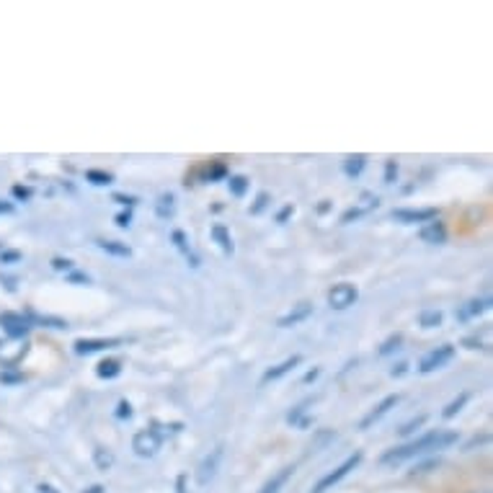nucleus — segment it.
I'll list each match as a JSON object with an SVG mask.
<instances>
[{
    "label": "nucleus",
    "instance_id": "nucleus-41",
    "mask_svg": "<svg viewBox=\"0 0 493 493\" xmlns=\"http://www.w3.org/2000/svg\"><path fill=\"white\" fill-rule=\"evenodd\" d=\"M70 281H85V284H88V277H83V274H70Z\"/></svg>",
    "mask_w": 493,
    "mask_h": 493
},
{
    "label": "nucleus",
    "instance_id": "nucleus-15",
    "mask_svg": "<svg viewBox=\"0 0 493 493\" xmlns=\"http://www.w3.org/2000/svg\"><path fill=\"white\" fill-rule=\"evenodd\" d=\"M155 214H158L161 220H170V217L176 214V196L173 194L158 196V202H155Z\"/></svg>",
    "mask_w": 493,
    "mask_h": 493
},
{
    "label": "nucleus",
    "instance_id": "nucleus-17",
    "mask_svg": "<svg viewBox=\"0 0 493 493\" xmlns=\"http://www.w3.org/2000/svg\"><path fill=\"white\" fill-rule=\"evenodd\" d=\"M292 473H295V468H284L281 473H277V476H274L272 480H269V483H266L258 493H279L281 488H284V483H287L289 478H292Z\"/></svg>",
    "mask_w": 493,
    "mask_h": 493
},
{
    "label": "nucleus",
    "instance_id": "nucleus-31",
    "mask_svg": "<svg viewBox=\"0 0 493 493\" xmlns=\"http://www.w3.org/2000/svg\"><path fill=\"white\" fill-rule=\"evenodd\" d=\"M307 403H310V400H307ZM307 403H300L297 409H295V411H292V413H289V416H287L289 424H292V426H297L300 416H302V413H305V411H307Z\"/></svg>",
    "mask_w": 493,
    "mask_h": 493
},
{
    "label": "nucleus",
    "instance_id": "nucleus-27",
    "mask_svg": "<svg viewBox=\"0 0 493 493\" xmlns=\"http://www.w3.org/2000/svg\"><path fill=\"white\" fill-rule=\"evenodd\" d=\"M426 418H429V416H426V413H421L418 418H413V421H409V424H403V426H400V436H409V434H413L418 426L426 424Z\"/></svg>",
    "mask_w": 493,
    "mask_h": 493
},
{
    "label": "nucleus",
    "instance_id": "nucleus-11",
    "mask_svg": "<svg viewBox=\"0 0 493 493\" xmlns=\"http://www.w3.org/2000/svg\"><path fill=\"white\" fill-rule=\"evenodd\" d=\"M418 235L424 243H432V246H442L444 240H447V228H444V222L439 220H432L426 222L424 228L418 230Z\"/></svg>",
    "mask_w": 493,
    "mask_h": 493
},
{
    "label": "nucleus",
    "instance_id": "nucleus-42",
    "mask_svg": "<svg viewBox=\"0 0 493 493\" xmlns=\"http://www.w3.org/2000/svg\"><path fill=\"white\" fill-rule=\"evenodd\" d=\"M85 493H103V485H91Z\"/></svg>",
    "mask_w": 493,
    "mask_h": 493
},
{
    "label": "nucleus",
    "instance_id": "nucleus-36",
    "mask_svg": "<svg viewBox=\"0 0 493 493\" xmlns=\"http://www.w3.org/2000/svg\"><path fill=\"white\" fill-rule=\"evenodd\" d=\"M129 222H132V212L117 214V225H119V228H129Z\"/></svg>",
    "mask_w": 493,
    "mask_h": 493
},
{
    "label": "nucleus",
    "instance_id": "nucleus-14",
    "mask_svg": "<svg viewBox=\"0 0 493 493\" xmlns=\"http://www.w3.org/2000/svg\"><path fill=\"white\" fill-rule=\"evenodd\" d=\"M488 307H491V300H470L457 310V318L459 321H470V318H478L480 313H485Z\"/></svg>",
    "mask_w": 493,
    "mask_h": 493
},
{
    "label": "nucleus",
    "instance_id": "nucleus-40",
    "mask_svg": "<svg viewBox=\"0 0 493 493\" xmlns=\"http://www.w3.org/2000/svg\"><path fill=\"white\" fill-rule=\"evenodd\" d=\"M13 194H16V196H24V199H26V196H29V194H31V189H24V186H16V189H13Z\"/></svg>",
    "mask_w": 493,
    "mask_h": 493
},
{
    "label": "nucleus",
    "instance_id": "nucleus-43",
    "mask_svg": "<svg viewBox=\"0 0 493 493\" xmlns=\"http://www.w3.org/2000/svg\"><path fill=\"white\" fill-rule=\"evenodd\" d=\"M0 212H10V205H0Z\"/></svg>",
    "mask_w": 493,
    "mask_h": 493
},
{
    "label": "nucleus",
    "instance_id": "nucleus-35",
    "mask_svg": "<svg viewBox=\"0 0 493 493\" xmlns=\"http://www.w3.org/2000/svg\"><path fill=\"white\" fill-rule=\"evenodd\" d=\"M0 261H3V264H10V261H21V253H18V251H8V253L0 256Z\"/></svg>",
    "mask_w": 493,
    "mask_h": 493
},
{
    "label": "nucleus",
    "instance_id": "nucleus-2",
    "mask_svg": "<svg viewBox=\"0 0 493 493\" xmlns=\"http://www.w3.org/2000/svg\"><path fill=\"white\" fill-rule=\"evenodd\" d=\"M165 436H168V432H161L158 426H155V429H142V432L135 434L132 450H135V455H140V457H153L163 447Z\"/></svg>",
    "mask_w": 493,
    "mask_h": 493
},
{
    "label": "nucleus",
    "instance_id": "nucleus-10",
    "mask_svg": "<svg viewBox=\"0 0 493 493\" xmlns=\"http://www.w3.org/2000/svg\"><path fill=\"white\" fill-rule=\"evenodd\" d=\"M0 325H3L6 333L13 336V339H21V336L29 333V321H26L24 315H18V313H3L0 315Z\"/></svg>",
    "mask_w": 493,
    "mask_h": 493
},
{
    "label": "nucleus",
    "instance_id": "nucleus-13",
    "mask_svg": "<svg viewBox=\"0 0 493 493\" xmlns=\"http://www.w3.org/2000/svg\"><path fill=\"white\" fill-rule=\"evenodd\" d=\"M302 362V357L300 354H295V357H289V359H284V362H279L277 367H272V369H266L264 372V377H261V383H272V380H279V377H284L287 372H292L295 367Z\"/></svg>",
    "mask_w": 493,
    "mask_h": 493
},
{
    "label": "nucleus",
    "instance_id": "nucleus-16",
    "mask_svg": "<svg viewBox=\"0 0 493 493\" xmlns=\"http://www.w3.org/2000/svg\"><path fill=\"white\" fill-rule=\"evenodd\" d=\"M96 374H98L101 380H114V377L122 374V362L119 359H103L101 365L96 367Z\"/></svg>",
    "mask_w": 493,
    "mask_h": 493
},
{
    "label": "nucleus",
    "instance_id": "nucleus-4",
    "mask_svg": "<svg viewBox=\"0 0 493 493\" xmlns=\"http://www.w3.org/2000/svg\"><path fill=\"white\" fill-rule=\"evenodd\" d=\"M357 300H359V289L357 284H351V281H339V284H333V289L328 292V305H331L333 310H346V307H351Z\"/></svg>",
    "mask_w": 493,
    "mask_h": 493
},
{
    "label": "nucleus",
    "instance_id": "nucleus-18",
    "mask_svg": "<svg viewBox=\"0 0 493 493\" xmlns=\"http://www.w3.org/2000/svg\"><path fill=\"white\" fill-rule=\"evenodd\" d=\"M98 248L111 256H119V258H129L132 256L127 243H119V240H98Z\"/></svg>",
    "mask_w": 493,
    "mask_h": 493
},
{
    "label": "nucleus",
    "instance_id": "nucleus-25",
    "mask_svg": "<svg viewBox=\"0 0 493 493\" xmlns=\"http://www.w3.org/2000/svg\"><path fill=\"white\" fill-rule=\"evenodd\" d=\"M85 179L91 181V184H96V186H109L111 181V173H103V170H88L85 173Z\"/></svg>",
    "mask_w": 493,
    "mask_h": 493
},
{
    "label": "nucleus",
    "instance_id": "nucleus-38",
    "mask_svg": "<svg viewBox=\"0 0 493 493\" xmlns=\"http://www.w3.org/2000/svg\"><path fill=\"white\" fill-rule=\"evenodd\" d=\"M114 202H119V205H135V196H124V194H114Z\"/></svg>",
    "mask_w": 493,
    "mask_h": 493
},
{
    "label": "nucleus",
    "instance_id": "nucleus-34",
    "mask_svg": "<svg viewBox=\"0 0 493 493\" xmlns=\"http://www.w3.org/2000/svg\"><path fill=\"white\" fill-rule=\"evenodd\" d=\"M406 372H409V365H406V362H400V365H395L390 369V377H403Z\"/></svg>",
    "mask_w": 493,
    "mask_h": 493
},
{
    "label": "nucleus",
    "instance_id": "nucleus-28",
    "mask_svg": "<svg viewBox=\"0 0 493 493\" xmlns=\"http://www.w3.org/2000/svg\"><path fill=\"white\" fill-rule=\"evenodd\" d=\"M400 341H403V339H400V333H395V336H390V339H388V341H385V344H383V349H380V357H388L390 351L398 349V346H400Z\"/></svg>",
    "mask_w": 493,
    "mask_h": 493
},
{
    "label": "nucleus",
    "instance_id": "nucleus-21",
    "mask_svg": "<svg viewBox=\"0 0 493 493\" xmlns=\"http://www.w3.org/2000/svg\"><path fill=\"white\" fill-rule=\"evenodd\" d=\"M367 158L365 155H349L346 161H344V173L349 176V179H357L359 173H362V168H365Z\"/></svg>",
    "mask_w": 493,
    "mask_h": 493
},
{
    "label": "nucleus",
    "instance_id": "nucleus-20",
    "mask_svg": "<svg viewBox=\"0 0 493 493\" xmlns=\"http://www.w3.org/2000/svg\"><path fill=\"white\" fill-rule=\"evenodd\" d=\"M173 243H176V248H179L181 253L186 256V261H191V266H199V258H196L194 253H191V246H189V240H186V235L181 233V230H173Z\"/></svg>",
    "mask_w": 493,
    "mask_h": 493
},
{
    "label": "nucleus",
    "instance_id": "nucleus-30",
    "mask_svg": "<svg viewBox=\"0 0 493 493\" xmlns=\"http://www.w3.org/2000/svg\"><path fill=\"white\" fill-rule=\"evenodd\" d=\"M395 176H398V163L388 161V163H385V184H392V181H395Z\"/></svg>",
    "mask_w": 493,
    "mask_h": 493
},
{
    "label": "nucleus",
    "instance_id": "nucleus-9",
    "mask_svg": "<svg viewBox=\"0 0 493 493\" xmlns=\"http://www.w3.org/2000/svg\"><path fill=\"white\" fill-rule=\"evenodd\" d=\"M392 220L395 222H406V225H413V222H432L436 220V209H392Z\"/></svg>",
    "mask_w": 493,
    "mask_h": 493
},
{
    "label": "nucleus",
    "instance_id": "nucleus-23",
    "mask_svg": "<svg viewBox=\"0 0 493 493\" xmlns=\"http://www.w3.org/2000/svg\"><path fill=\"white\" fill-rule=\"evenodd\" d=\"M94 462L98 470H111V465H114V455H111V450H103V447H96L94 450Z\"/></svg>",
    "mask_w": 493,
    "mask_h": 493
},
{
    "label": "nucleus",
    "instance_id": "nucleus-1",
    "mask_svg": "<svg viewBox=\"0 0 493 493\" xmlns=\"http://www.w3.org/2000/svg\"><path fill=\"white\" fill-rule=\"evenodd\" d=\"M455 442H457V432H447V429L426 432V434H421L418 439H413V442L388 450L383 457H380V462H383V465H400V462H406V459L424 457V455H429V452L447 450V447H452Z\"/></svg>",
    "mask_w": 493,
    "mask_h": 493
},
{
    "label": "nucleus",
    "instance_id": "nucleus-12",
    "mask_svg": "<svg viewBox=\"0 0 493 493\" xmlns=\"http://www.w3.org/2000/svg\"><path fill=\"white\" fill-rule=\"evenodd\" d=\"M117 341L114 339H78L73 346H75V354L80 357H88V354H96V351L111 349Z\"/></svg>",
    "mask_w": 493,
    "mask_h": 493
},
{
    "label": "nucleus",
    "instance_id": "nucleus-19",
    "mask_svg": "<svg viewBox=\"0 0 493 493\" xmlns=\"http://www.w3.org/2000/svg\"><path fill=\"white\" fill-rule=\"evenodd\" d=\"M212 238L217 240V246H220L228 256L235 251V246H233V238H230V233H228V228H225V225H214V228H212Z\"/></svg>",
    "mask_w": 493,
    "mask_h": 493
},
{
    "label": "nucleus",
    "instance_id": "nucleus-39",
    "mask_svg": "<svg viewBox=\"0 0 493 493\" xmlns=\"http://www.w3.org/2000/svg\"><path fill=\"white\" fill-rule=\"evenodd\" d=\"M318 374H321V367H315V369H310V372L305 374V380H302V383H313V380H318Z\"/></svg>",
    "mask_w": 493,
    "mask_h": 493
},
{
    "label": "nucleus",
    "instance_id": "nucleus-5",
    "mask_svg": "<svg viewBox=\"0 0 493 493\" xmlns=\"http://www.w3.org/2000/svg\"><path fill=\"white\" fill-rule=\"evenodd\" d=\"M452 357H455V346H452V344H442V346H436V349L429 351V354L421 359V365H418V372H421V374L434 372V369H439V367L447 365Z\"/></svg>",
    "mask_w": 493,
    "mask_h": 493
},
{
    "label": "nucleus",
    "instance_id": "nucleus-6",
    "mask_svg": "<svg viewBox=\"0 0 493 493\" xmlns=\"http://www.w3.org/2000/svg\"><path fill=\"white\" fill-rule=\"evenodd\" d=\"M220 459H222V447H214V450L209 452L205 459H202L199 470H196V483L199 485L209 483V480L217 476V465H220Z\"/></svg>",
    "mask_w": 493,
    "mask_h": 493
},
{
    "label": "nucleus",
    "instance_id": "nucleus-33",
    "mask_svg": "<svg viewBox=\"0 0 493 493\" xmlns=\"http://www.w3.org/2000/svg\"><path fill=\"white\" fill-rule=\"evenodd\" d=\"M129 416H132L129 400H119V406H117V418H129Z\"/></svg>",
    "mask_w": 493,
    "mask_h": 493
},
{
    "label": "nucleus",
    "instance_id": "nucleus-32",
    "mask_svg": "<svg viewBox=\"0 0 493 493\" xmlns=\"http://www.w3.org/2000/svg\"><path fill=\"white\" fill-rule=\"evenodd\" d=\"M266 202H269V194H266V191H261V194L256 196V205L251 207V214H258V212H261V209L266 207Z\"/></svg>",
    "mask_w": 493,
    "mask_h": 493
},
{
    "label": "nucleus",
    "instance_id": "nucleus-37",
    "mask_svg": "<svg viewBox=\"0 0 493 493\" xmlns=\"http://www.w3.org/2000/svg\"><path fill=\"white\" fill-rule=\"evenodd\" d=\"M292 212H295V207H292V205H287V207H284V209H281L279 214H277V222H284V220H287V217H289V214H292Z\"/></svg>",
    "mask_w": 493,
    "mask_h": 493
},
{
    "label": "nucleus",
    "instance_id": "nucleus-7",
    "mask_svg": "<svg viewBox=\"0 0 493 493\" xmlns=\"http://www.w3.org/2000/svg\"><path fill=\"white\" fill-rule=\"evenodd\" d=\"M398 400H400L398 392H395V395H388V398H383L372 411H369V413H367L365 418H362V421H359V429H369L372 424H377V421H380L385 413H390V409H395V406H398Z\"/></svg>",
    "mask_w": 493,
    "mask_h": 493
},
{
    "label": "nucleus",
    "instance_id": "nucleus-3",
    "mask_svg": "<svg viewBox=\"0 0 493 493\" xmlns=\"http://www.w3.org/2000/svg\"><path fill=\"white\" fill-rule=\"evenodd\" d=\"M359 462H362V452H354V455H349V457L341 462L339 468L331 470V473H325V476L313 485V491H310V493H325V491H331L333 485H339L341 480H344V478L349 476L351 470L357 468Z\"/></svg>",
    "mask_w": 493,
    "mask_h": 493
},
{
    "label": "nucleus",
    "instance_id": "nucleus-29",
    "mask_svg": "<svg viewBox=\"0 0 493 493\" xmlns=\"http://www.w3.org/2000/svg\"><path fill=\"white\" fill-rule=\"evenodd\" d=\"M52 269H54V272H73V261L57 256V258H52Z\"/></svg>",
    "mask_w": 493,
    "mask_h": 493
},
{
    "label": "nucleus",
    "instance_id": "nucleus-24",
    "mask_svg": "<svg viewBox=\"0 0 493 493\" xmlns=\"http://www.w3.org/2000/svg\"><path fill=\"white\" fill-rule=\"evenodd\" d=\"M418 325H424V328H439V325H442V313H439V310H424V313L418 315Z\"/></svg>",
    "mask_w": 493,
    "mask_h": 493
},
{
    "label": "nucleus",
    "instance_id": "nucleus-22",
    "mask_svg": "<svg viewBox=\"0 0 493 493\" xmlns=\"http://www.w3.org/2000/svg\"><path fill=\"white\" fill-rule=\"evenodd\" d=\"M470 400V392H459L457 398L455 400H450V403H447V406H444V411H442V418H455L459 413V411H462V406H465V403H468Z\"/></svg>",
    "mask_w": 493,
    "mask_h": 493
},
{
    "label": "nucleus",
    "instance_id": "nucleus-8",
    "mask_svg": "<svg viewBox=\"0 0 493 493\" xmlns=\"http://www.w3.org/2000/svg\"><path fill=\"white\" fill-rule=\"evenodd\" d=\"M310 315H313V302H297L289 313L281 315L279 321H277V325L279 328H292V325H300L302 321H307Z\"/></svg>",
    "mask_w": 493,
    "mask_h": 493
},
{
    "label": "nucleus",
    "instance_id": "nucleus-26",
    "mask_svg": "<svg viewBox=\"0 0 493 493\" xmlns=\"http://www.w3.org/2000/svg\"><path fill=\"white\" fill-rule=\"evenodd\" d=\"M248 189V179L246 176H230V191L235 196H243Z\"/></svg>",
    "mask_w": 493,
    "mask_h": 493
}]
</instances>
